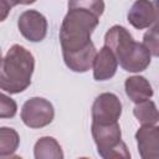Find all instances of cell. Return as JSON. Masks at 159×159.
Segmentation results:
<instances>
[{"mask_svg": "<svg viewBox=\"0 0 159 159\" xmlns=\"http://www.w3.org/2000/svg\"><path fill=\"white\" fill-rule=\"evenodd\" d=\"M68 11L60 27V43L65 65L73 72L83 73L92 68L96 47L91 36L104 11L102 0L68 1Z\"/></svg>", "mask_w": 159, "mask_h": 159, "instance_id": "cell-1", "label": "cell"}, {"mask_svg": "<svg viewBox=\"0 0 159 159\" xmlns=\"http://www.w3.org/2000/svg\"><path fill=\"white\" fill-rule=\"evenodd\" d=\"M104 46L113 52L117 62L127 72H143L150 65V52L142 42H137L122 25H114L108 29L104 35Z\"/></svg>", "mask_w": 159, "mask_h": 159, "instance_id": "cell-2", "label": "cell"}, {"mask_svg": "<svg viewBox=\"0 0 159 159\" xmlns=\"http://www.w3.org/2000/svg\"><path fill=\"white\" fill-rule=\"evenodd\" d=\"M35 70L34 55L21 45H12L0 66V89L17 94L30 84Z\"/></svg>", "mask_w": 159, "mask_h": 159, "instance_id": "cell-3", "label": "cell"}, {"mask_svg": "<svg viewBox=\"0 0 159 159\" xmlns=\"http://www.w3.org/2000/svg\"><path fill=\"white\" fill-rule=\"evenodd\" d=\"M20 117L22 123L29 128H43L52 123L55 108L50 101L42 97H32L24 103Z\"/></svg>", "mask_w": 159, "mask_h": 159, "instance_id": "cell-4", "label": "cell"}, {"mask_svg": "<svg viewBox=\"0 0 159 159\" xmlns=\"http://www.w3.org/2000/svg\"><path fill=\"white\" fill-rule=\"evenodd\" d=\"M122 102L117 94L112 92H103L96 97L91 114L94 124H111L118 122L122 116Z\"/></svg>", "mask_w": 159, "mask_h": 159, "instance_id": "cell-5", "label": "cell"}, {"mask_svg": "<svg viewBox=\"0 0 159 159\" xmlns=\"http://www.w3.org/2000/svg\"><path fill=\"white\" fill-rule=\"evenodd\" d=\"M47 20L37 10H25L17 19L20 34L30 42H41L47 35Z\"/></svg>", "mask_w": 159, "mask_h": 159, "instance_id": "cell-6", "label": "cell"}, {"mask_svg": "<svg viewBox=\"0 0 159 159\" xmlns=\"http://www.w3.org/2000/svg\"><path fill=\"white\" fill-rule=\"evenodd\" d=\"M128 22L137 30L152 27L158 21V10L155 1L137 0L127 14Z\"/></svg>", "mask_w": 159, "mask_h": 159, "instance_id": "cell-7", "label": "cell"}, {"mask_svg": "<svg viewBox=\"0 0 159 159\" xmlns=\"http://www.w3.org/2000/svg\"><path fill=\"white\" fill-rule=\"evenodd\" d=\"M135 140L142 159H159L158 125H142L135 133Z\"/></svg>", "mask_w": 159, "mask_h": 159, "instance_id": "cell-8", "label": "cell"}, {"mask_svg": "<svg viewBox=\"0 0 159 159\" xmlns=\"http://www.w3.org/2000/svg\"><path fill=\"white\" fill-rule=\"evenodd\" d=\"M91 133L98 150L108 149L122 140V130L118 122L111 124H94L91 125Z\"/></svg>", "mask_w": 159, "mask_h": 159, "instance_id": "cell-9", "label": "cell"}, {"mask_svg": "<svg viewBox=\"0 0 159 159\" xmlns=\"http://www.w3.org/2000/svg\"><path fill=\"white\" fill-rule=\"evenodd\" d=\"M118 62L113 55V52L103 46L97 53L93 60L92 70H93V78L96 81H107L111 80L117 72Z\"/></svg>", "mask_w": 159, "mask_h": 159, "instance_id": "cell-10", "label": "cell"}, {"mask_svg": "<svg viewBox=\"0 0 159 159\" xmlns=\"http://www.w3.org/2000/svg\"><path fill=\"white\" fill-rule=\"evenodd\" d=\"M124 89L127 97L135 104L150 99L154 94L152 84L143 76L128 77L124 82Z\"/></svg>", "mask_w": 159, "mask_h": 159, "instance_id": "cell-11", "label": "cell"}, {"mask_svg": "<svg viewBox=\"0 0 159 159\" xmlns=\"http://www.w3.org/2000/svg\"><path fill=\"white\" fill-rule=\"evenodd\" d=\"M35 159H65L60 143L53 137H41L34 145Z\"/></svg>", "mask_w": 159, "mask_h": 159, "instance_id": "cell-12", "label": "cell"}, {"mask_svg": "<svg viewBox=\"0 0 159 159\" xmlns=\"http://www.w3.org/2000/svg\"><path fill=\"white\" fill-rule=\"evenodd\" d=\"M133 114L142 125H157L159 120L157 104L150 99L135 104L133 108Z\"/></svg>", "mask_w": 159, "mask_h": 159, "instance_id": "cell-13", "label": "cell"}, {"mask_svg": "<svg viewBox=\"0 0 159 159\" xmlns=\"http://www.w3.org/2000/svg\"><path fill=\"white\" fill-rule=\"evenodd\" d=\"M20 145L19 133L10 127H0V157L14 154Z\"/></svg>", "mask_w": 159, "mask_h": 159, "instance_id": "cell-14", "label": "cell"}, {"mask_svg": "<svg viewBox=\"0 0 159 159\" xmlns=\"http://www.w3.org/2000/svg\"><path fill=\"white\" fill-rule=\"evenodd\" d=\"M97 153L102 159H132V154L123 140L108 149L98 150Z\"/></svg>", "mask_w": 159, "mask_h": 159, "instance_id": "cell-15", "label": "cell"}, {"mask_svg": "<svg viewBox=\"0 0 159 159\" xmlns=\"http://www.w3.org/2000/svg\"><path fill=\"white\" fill-rule=\"evenodd\" d=\"M158 31H159V26L157 22L144 34L143 42H142L145 46V48L150 52V55L154 57L159 56V35H158Z\"/></svg>", "mask_w": 159, "mask_h": 159, "instance_id": "cell-16", "label": "cell"}, {"mask_svg": "<svg viewBox=\"0 0 159 159\" xmlns=\"http://www.w3.org/2000/svg\"><path fill=\"white\" fill-rule=\"evenodd\" d=\"M17 112L16 102L6 96L5 93L0 92V119L1 118H14Z\"/></svg>", "mask_w": 159, "mask_h": 159, "instance_id": "cell-17", "label": "cell"}, {"mask_svg": "<svg viewBox=\"0 0 159 159\" xmlns=\"http://www.w3.org/2000/svg\"><path fill=\"white\" fill-rule=\"evenodd\" d=\"M15 4H17V2H11V1H6V0H0V22L4 21V20L7 17L10 10H11V6L15 5Z\"/></svg>", "mask_w": 159, "mask_h": 159, "instance_id": "cell-18", "label": "cell"}, {"mask_svg": "<svg viewBox=\"0 0 159 159\" xmlns=\"http://www.w3.org/2000/svg\"><path fill=\"white\" fill-rule=\"evenodd\" d=\"M0 159H22L20 155H16V154H11V155H4V157H0Z\"/></svg>", "mask_w": 159, "mask_h": 159, "instance_id": "cell-19", "label": "cell"}, {"mask_svg": "<svg viewBox=\"0 0 159 159\" xmlns=\"http://www.w3.org/2000/svg\"><path fill=\"white\" fill-rule=\"evenodd\" d=\"M2 63V55H1V48H0V66Z\"/></svg>", "mask_w": 159, "mask_h": 159, "instance_id": "cell-20", "label": "cell"}, {"mask_svg": "<svg viewBox=\"0 0 159 159\" xmlns=\"http://www.w3.org/2000/svg\"><path fill=\"white\" fill-rule=\"evenodd\" d=\"M78 159H89V158H86V157H82V158H78Z\"/></svg>", "mask_w": 159, "mask_h": 159, "instance_id": "cell-21", "label": "cell"}]
</instances>
